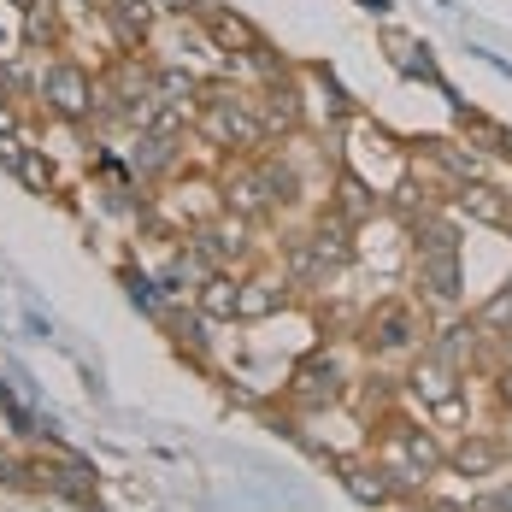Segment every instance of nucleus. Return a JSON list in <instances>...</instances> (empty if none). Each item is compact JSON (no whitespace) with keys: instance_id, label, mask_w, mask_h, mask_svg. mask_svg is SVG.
Listing matches in <instances>:
<instances>
[{"instance_id":"1","label":"nucleus","mask_w":512,"mask_h":512,"mask_svg":"<svg viewBox=\"0 0 512 512\" xmlns=\"http://www.w3.org/2000/svg\"><path fill=\"white\" fill-rule=\"evenodd\" d=\"M206 136L224 142V148H254L265 136V118L248 101H212L206 106Z\"/></svg>"},{"instance_id":"2","label":"nucleus","mask_w":512,"mask_h":512,"mask_svg":"<svg viewBox=\"0 0 512 512\" xmlns=\"http://www.w3.org/2000/svg\"><path fill=\"white\" fill-rule=\"evenodd\" d=\"M418 289H424V301H436V307H454V301L465 295L460 248H442V254H418Z\"/></svg>"},{"instance_id":"3","label":"nucleus","mask_w":512,"mask_h":512,"mask_svg":"<svg viewBox=\"0 0 512 512\" xmlns=\"http://www.w3.org/2000/svg\"><path fill=\"white\" fill-rule=\"evenodd\" d=\"M42 95H48V106L59 118H83L95 106V83H89L83 65H53L48 77H42Z\"/></svg>"},{"instance_id":"4","label":"nucleus","mask_w":512,"mask_h":512,"mask_svg":"<svg viewBox=\"0 0 512 512\" xmlns=\"http://www.w3.org/2000/svg\"><path fill=\"white\" fill-rule=\"evenodd\" d=\"M454 371H460V365H448L442 354H430L418 371H412V395H418L424 407H436L442 418L460 412V383H454Z\"/></svg>"},{"instance_id":"5","label":"nucleus","mask_w":512,"mask_h":512,"mask_svg":"<svg viewBox=\"0 0 512 512\" xmlns=\"http://www.w3.org/2000/svg\"><path fill=\"white\" fill-rule=\"evenodd\" d=\"M295 395L307 401V407H330L336 395H342V365L336 354H307L295 365Z\"/></svg>"},{"instance_id":"6","label":"nucleus","mask_w":512,"mask_h":512,"mask_svg":"<svg viewBox=\"0 0 512 512\" xmlns=\"http://www.w3.org/2000/svg\"><path fill=\"white\" fill-rule=\"evenodd\" d=\"M365 342L377 348V354H407L412 342H418V324H412V312L401 301H389V307L371 312V324H365Z\"/></svg>"},{"instance_id":"7","label":"nucleus","mask_w":512,"mask_h":512,"mask_svg":"<svg viewBox=\"0 0 512 512\" xmlns=\"http://www.w3.org/2000/svg\"><path fill=\"white\" fill-rule=\"evenodd\" d=\"M195 254H201L206 265H230V259L248 254V230H242V224H206L201 236H195Z\"/></svg>"},{"instance_id":"8","label":"nucleus","mask_w":512,"mask_h":512,"mask_svg":"<svg viewBox=\"0 0 512 512\" xmlns=\"http://www.w3.org/2000/svg\"><path fill=\"white\" fill-rule=\"evenodd\" d=\"M448 460H454V471H460V477H489L495 465L507 460V448H501V442H489V436H465Z\"/></svg>"},{"instance_id":"9","label":"nucleus","mask_w":512,"mask_h":512,"mask_svg":"<svg viewBox=\"0 0 512 512\" xmlns=\"http://www.w3.org/2000/svg\"><path fill=\"white\" fill-rule=\"evenodd\" d=\"M201 312L206 318H242V283H230V277H206L201 283Z\"/></svg>"},{"instance_id":"10","label":"nucleus","mask_w":512,"mask_h":512,"mask_svg":"<svg viewBox=\"0 0 512 512\" xmlns=\"http://www.w3.org/2000/svg\"><path fill=\"white\" fill-rule=\"evenodd\" d=\"M154 6H159V0H112V18H118L124 42H142V36H148V24H154Z\"/></svg>"},{"instance_id":"11","label":"nucleus","mask_w":512,"mask_h":512,"mask_svg":"<svg viewBox=\"0 0 512 512\" xmlns=\"http://www.w3.org/2000/svg\"><path fill=\"white\" fill-rule=\"evenodd\" d=\"M465 212H477V218L501 224V218H507V201H501V189H489V183H477V177H471V189H465Z\"/></svg>"},{"instance_id":"12","label":"nucleus","mask_w":512,"mask_h":512,"mask_svg":"<svg viewBox=\"0 0 512 512\" xmlns=\"http://www.w3.org/2000/svg\"><path fill=\"white\" fill-rule=\"evenodd\" d=\"M283 307V289L277 283H242V318H265V312Z\"/></svg>"},{"instance_id":"13","label":"nucleus","mask_w":512,"mask_h":512,"mask_svg":"<svg viewBox=\"0 0 512 512\" xmlns=\"http://www.w3.org/2000/svg\"><path fill=\"white\" fill-rule=\"evenodd\" d=\"M442 248H460V230L448 218H424L418 224V254H442Z\"/></svg>"},{"instance_id":"14","label":"nucleus","mask_w":512,"mask_h":512,"mask_svg":"<svg viewBox=\"0 0 512 512\" xmlns=\"http://www.w3.org/2000/svg\"><path fill=\"white\" fill-rule=\"evenodd\" d=\"M171 159H177V148L165 142V130H154V136H142V142H136V171H165Z\"/></svg>"},{"instance_id":"15","label":"nucleus","mask_w":512,"mask_h":512,"mask_svg":"<svg viewBox=\"0 0 512 512\" xmlns=\"http://www.w3.org/2000/svg\"><path fill=\"white\" fill-rule=\"evenodd\" d=\"M342 471H348V489H354L359 501H389V495H395V489L383 483V471H365V465H342Z\"/></svg>"},{"instance_id":"16","label":"nucleus","mask_w":512,"mask_h":512,"mask_svg":"<svg viewBox=\"0 0 512 512\" xmlns=\"http://www.w3.org/2000/svg\"><path fill=\"white\" fill-rule=\"evenodd\" d=\"M401 442H407V454H412V465H418V477H430V471L442 465V448H436V436H424V430H407Z\"/></svg>"},{"instance_id":"17","label":"nucleus","mask_w":512,"mask_h":512,"mask_svg":"<svg viewBox=\"0 0 512 512\" xmlns=\"http://www.w3.org/2000/svg\"><path fill=\"white\" fill-rule=\"evenodd\" d=\"M477 330H483V324H471V330H442V342H436V354L448 359V365H465V354H471V342H477Z\"/></svg>"},{"instance_id":"18","label":"nucleus","mask_w":512,"mask_h":512,"mask_svg":"<svg viewBox=\"0 0 512 512\" xmlns=\"http://www.w3.org/2000/svg\"><path fill=\"white\" fill-rule=\"evenodd\" d=\"M259 177H265V189H271V206H289V201H295V189H301V183H295V171H283V165H265Z\"/></svg>"},{"instance_id":"19","label":"nucleus","mask_w":512,"mask_h":512,"mask_svg":"<svg viewBox=\"0 0 512 512\" xmlns=\"http://www.w3.org/2000/svg\"><path fill=\"white\" fill-rule=\"evenodd\" d=\"M212 36H218L224 48H259V42H254V30H248L242 18H212Z\"/></svg>"},{"instance_id":"20","label":"nucleus","mask_w":512,"mask_h":512,"mask_svg":"<svg viewBox=\"0 0 512 512\" xmlns=\"http://www.w3.org/2000/svg\"><path fill=\"white\" fill-rule=\"evenodd\" d=\"M477 324H483V330H512V289H501L489 307L477 312Z\"/></svg>"},{"instance_id":"21","label":"nucleus","mask_w":512,"mask_h":512,"mask_svg":"<svg viewBox=\"0 0 512 512\" xmlns=\"http://www.w3.org/2000/svg\"><path fill=\"white\" fill-rule=\"evenodd\" d=\"M165 12H195V0H159Z\"/></svg>"},{"instance_id":"22","label":"nucleus","mask_w":512,"mask_h":512,"mask_svg":"<svg viewBox=\"0 0 512 512\" xmlns=\"http://www.w3.org/2000/svg\"><path fill=\"white\" fill-rule=\"evenodd\" d=\"M501 401L512 407V365H507V377H501Z\"/></svg>"},{"instance_id":"23","label":"nucleus","mask_w":512,"mask_h":512,"mask_svg":"<svg viewBox=\"0 0 512 512\" xmlns=\"http://www.w3.org/2000/svg\"><path fill=\"white\" fill-rule=\"evenodd\" d=\"M0 136H12V112L6 106H0Z\"/></svg>"},{"instance_id":"24","label":"nucleus","mask_w":512,"mask_h":512,"mask_svg":"<svg viewBox=\"0 0 512 512\" xmlns=\"http://www.w3.org/2000/svg\"><path fill=\"white\" fill-rule=\"evenodd\" d=\"M495 507H512V489H501V495H495Z\"/></svg>"}]
</instances>
